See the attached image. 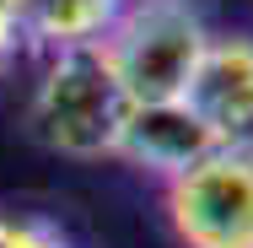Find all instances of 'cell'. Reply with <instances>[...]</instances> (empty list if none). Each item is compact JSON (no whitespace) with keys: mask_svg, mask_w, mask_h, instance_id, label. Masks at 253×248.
Masks as SVG:
<instances>
[{"mask_svg":"<svg viewBox=\"0 0 253 248\" xmlns=\"http://www.w3.org/2000/svg\"><path fill=\"white\" fill-rule=\"evenodd\" d=\"M129 113H135V98H129L124 76L113 70L102 38L49 49V65L27 102V124L49 151L76 156V162L119 156V135L129 124Z\"/></svg>","mask_w":253,"mask_h":248,"instance_id":"1","label":"cell"},{"mask_svg":"<svg viewBox=\"0 0 253 248\" xmlns=\"http://www.w3.org/2000/svg\"><path fill=\"white\" fill-rule=\"evenodd\" d=\"M102 44L135 102H172L183 98L210 33L189 0H129Z\"/></svg>","mask_w":253,"mask_h":248,"instance_id":"2","label":"cell"},{"mask_svg":"<svg viewBox=\"0 0 253 248\" xmlns=\"http://www.w3.org/2000/svg\"><path fill=\"white\" fill-rule=\"evenodd\" d=\"M167 221L183 248H253V156L215 146L167 178Z\"/></svg>","mask_w":253,"mask_h":248,"instance_id":"3","label":"cell"},{"mask_svg":"<svg viewBox=\"0 0 253 248\" xmlns=\"http://www.w3.org/2000/svg\"><path fill=\"white\" fill-rule=\"evenodd\" d=\"M183 102L215 130L221 146H243L253 130V38H210Z\"/></svg>","mask_w":253,"mask_h":248,"instance_id":"4","label":"cell"},{"mask_svg":"<svg viewBox=\"0 0 253 248\" xmlns=\"http://www.w3.org/2000/svg\"><path fill=\"white\" fill-rule=\"evenodd\" d=\"M221 146L215 130L205 124L200 113L183 98L172 102H135L124 135H119V156L146 167V173H162V178H178L183 167H194L200 156Z\"/></svg>","mask_w":253,"mask_h":248,"instance_id":"5","label":"cell"},{"mask_svg":"<svg viewBox=\"0 0 253 248\" xmlns=\"http://www.w3.org/2000/svg\"><path fill=\"white\" fill-rule=\"evenodd\" d=\"M119 11H124V0H27L16 22H22V38L65 49V44H97V38H108Z\"/></svg>","mask_w":253,"mask_h":248,"instance_id":"6","label":"cell"},{"mask_svg":"<svg viewBox=\"0 0 253 248\" xmlns=\"http://www.w3.org/2000/svg\"><path fill=\"white\" fill-rule=\"evenodd\" d=\"M16 44H22V27H16V16H11L5 5H0V65H5L11 54H16Z\"/></svg>","mask_w":253,"mask_h":248,"instance_id":"7","label":"cell"},{"mask_svg":"<svg viewBox=\"0 0 253 248\" xmlns=\"http://www.w3.org/2000/svg\"><path fill=\"white\" fill-rule=\"evenodd\" d=\"M0 5H5L11 16H22V5H27V0H0ZM16 27H22V22H16Z\"/></svg>","mask_w":253,"mask_h":248,"instance_id":"8","label":"cell"},{"mask_svg":"<svg viewBox=\"0 0 253 248\" xmlns=\"http://www.w3.org/2000/svg\"><path fill=\"white\" fill-rule=\"evenodd\" d=\"M237 151H248V156H253V130H248V135H243V146H237Z\"/></svg>","mask_w":253,"mask_h":248,"instance_id":"9","label":"cell"},{"mask_svg":"<svg viewBox=\"0 0 253 248\" xmlns=\"http://www.w3.org/2000/svg\"><path fill=\"white\" fill-rule=\"evenodd\" d=\"M124 5H129V0H124Z\"/></svg>","mask_w":253,"mask_h":248,"instance_id":"10","label":"cell"}]
</instances>
